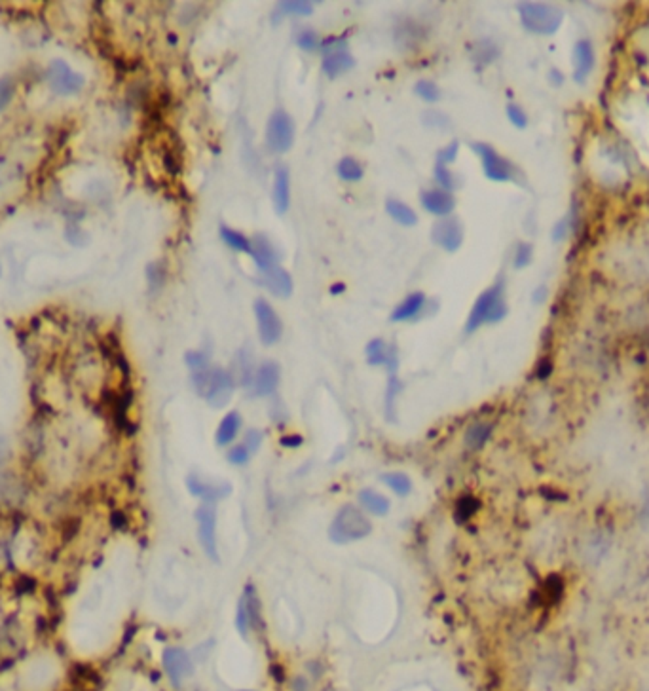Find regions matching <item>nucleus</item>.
Wrapping results in <instances>:
<instances>
[{
    "label": "nucleus",
    "instance_id": "1",
    "mask_svg": "<svg viewBox=\"0 0 649 691\" xmlns=\"http://www.w3.org/2000/svg\"><path fill=\"white\" fill-rule=\"evenodd\" d=\"M372 532V522L366 513L357 505H344L337 511L331 526H329V539L337 545L354 544L365 539Z\"/></svg>",
    "mask_w": 649,
    "mask_h": 691
},
{
    "label": "nucleus",
    "instance_id": "2",
    "mask_svg": "<svg viewBox=\"0 0 649 691\" xmlns=\"http://www.w3.org/2000/svg\"><path fill=\"white\" fill-rule=\"evenodd\" d=\"M192 384H194L196 391L215 408L228 405V401L234 395V390H236V380L232 376V372H228L226 369H215V366H207L200 372H192Z\"/></svg>",
    "mask_w": 649,
    "mask_h": 691
},
{
    "label": "nucleus",
    "instance_id": "3",
    "mask_svg": "<svg viewBox=\"0 0 649 691\" xmlns=\"http://www.w3.org/2000/svg\"><path fill=\"white\" fill-rule=\"evenodd\" d=\"M507 315V304H505V293H503V281H497L484 291L473 304L471 313L467 318L465 332L477 331L484 323H497Z\"/></svg>",
    "mask_w": 649,
    "mask_h": 691
},
{
    "label": "nucleus",
    "instance_id": "4",
    "mask_svg": "<svg viewBox=\"0 0 649 691\" xmlns=\"http://www.w3.org/2000/svg\"><path fill=\"white\" fill-rule=\"evenodd\" d=\"M46 82L53 94L60 97L78 95L86 86L82 72L72 69L65 60H53L46 69Z\"/></svg>",
    "mask_w": 649,
    "mask_h": 691
},
{
    "label": "nucleus",
    "instance_id": "5",
    "mask_svg": "<svg viewBox=\"0 0 649 691\" xmlns=\"http://www.w3.org/2000/svg\"><path fill=\"white\" fill-rule=\"evenodd\" d=\"M520 18L526 29L537 35H553L562 21V12L549 4H537V2H522L519 4Z\"/></svg>",
    "mask_w": 649,
    "mask_h": 691
},
{
    "label": "nucleus",
    "instance_id": "6",
    "mask_svg": "<svg viewBox=\"0 0 649 691\" xmlns=\"http://www.w3.org/2000/svg\"><path fill=\"white\" fill-rule=\"evenodd\" d=\"M295 142V122L283 108H278L266 125V147L272 152L283 154Z\"/></svg>",
    "mask_w": 649,
    "mask_h": 691
},
{
    "label": "nucleus",
    "instance_id": "7",
    "mask_svg": "<svg viewBox=\"0 0 649 691\" xmlns=\"http://www.w3.org/2000/svg\"><path fill=\"white\" fill-rule=\"evenodd\" d=\"M196 524H198V539L203 553L213 562H219V547H217V507L213 503H201L196 509Z\"/></svg>",
    "mask_w": 649,
    "mask_h": 691
},
{
    "label": "nucleus",
    "instance_id": "8",
    "mask_svg": "<svg viewBox=\"0 0 649 691\" xmlns=\"http://www.w3.org/2000/svg\"><path fill=\"white\" fill-rule=\"evenodd\" d=\"M323 50V71L327 77L337 78L348 72L355 65V60L348 50V44L337 36H331L321 44Z\"/></svg>",
    "mask_w": 649,
    "mask_h": 691
},
{
    "label": "nucleus",
    "instance_id": "9",
    "mask_svg": "<svg viewBox=\"0 0 649 691\" xmlns=\"http://www.w3.org/2000/svg\"><path fill=\"white\" fill-rule=\"evenodd\" d=\"M260 627V598L254 585H245L242 598L237 602L236 629L243 638H247L254 629Z\"/></svg>",
    "mask_w": 649,
    "mask_h": 691
},
{
    "label": "nucleus",
    "instance_id": "10",
    "mask_svg": "<svg viewBox=\"0 0 649 691\" xmlns=\"http://www.w3.org/2000/svg\"><path fill=\"white\" fill-rule=\"evenodd\" d=\"M471 148L478 154V156H480V159H482V167H484V173H486V177L492 179V181H497V183L517 181V167H514L509 159L500 156L490 145H484V142H473Z\"/></svg>",
    "mask_w": 649,
    "mask_h": 691
},
{
    "label": "nucleus",
    "instance_id": "11",
    "mask_svg": "<svg viewBox=\"0 0 649 691\" xmlns=\"http://www.w3.org/2000/svg\"><path fill=\"white\" fill-rule=\"evenodd\" d=\"M254 315H256V325H259L260 342L264 346H273L276 342H279V338L283 335V323L272 304L264 298H259L254 302Z\"/></svg>",
    "mask_w": 649,
    "mask_h": 691
},
{
    "label": "nucleus",
    "instance_id": "12",
    "mask_svg": "<svg viewBox=\"0 0 649 691\" xmlns=\"http://www.w3.org/2000/svg\"><path fill=\"white\" fill-rule=\"evenodd\" d=\"M186 488L194 498H200L203 503H213V505L230 496L232 492L230 483L201 477L198 473H190L186 477Z\"/></svg>",
    "mask_w": 649,
    "mask_h": 691
},
{
    "label": "nucleus",
    "instance_id": "13",
    "mask_svg": "<svg viewBox=\"0 0 649 691\" xmlns=\"http://www.w3.org/2000/svg\"><path fill=\"white\" fill-rule=\"evenodd\" d=\"M162 665H164L167 678H169V682L175 687H179L184 680L190 678L194 674L192 657L188 656V651L179 648V646H171V648L164 650V653H162Z\"/></svg>",
    "mask_w": 649,
    "mask_h": 691
},
{
    "label": "nucleus",
    "instance_id": "14",
    "mask_svg": "<svg viewBox=\"0 0 649 691\" xmlns=\"http://www.w3.org/2000/svg\"><path fill=\"white\" fill-rule=\"evenodd\" d=\"M431 237L444 251L454 253V251L460 249L461 242H463V226L456 217H444V219L435 223L433 230H431Z\"/></svg>",
    "mask_w": 649,
    "mask_h": 691
},
{
    "label": "nucleus",
    "instance_id": "15",
    "mask_svg": "<svg viewBox=\"0 0 649 691\" xmlns=\"http://www.w3.org/2000/svg\"><path fill=\"white\" fill-rule=\"evenodd\" d=\"M419 201L427 213L437 215V217H450L456 209V198L452 192H446L443 189L424 190L419 196Z\"/></svg>",
    "mask_w": 649,
    "mask_h": 691
},
{
    "label": "nucleus",
    "instance_id": "16",
    "mask_svg": "<svg viewBox=\"0 0 649 691\" xmlns=\"http://www.w3.org/2000/svg\"><path fill=\"white\" fill-rule=\"evenodd\" d=\"M279 378H281V371H279L278 363L273 361H264L262 365L256 369L253 378V393L256 397H268L276 393L279 386Z\"/></svg>",
    "mask_w": 649,
    "mask_h": 691
},
{
    "label": "nucleus",
    "instance_id": "17",
    "mask_svg": "<svg viewBox=\"0 0 649 691\" xmlns=\"http://www.w3.org/2000/svg\"><path fill=\"white\" fill-rule=\"evenodd\" d=\"M366 363L372 366H380L385 365L390 369L391 372H395L397 363H399V357H397V349L393 346L382 340V338H374L371 342L366 344Z\"/></svg>",
    "mask_w": 649,
    "mask_h": 691
},
{
    "label": "nucleus",
    "instance_id": "18",
    "mask_svg": "<svg viewBox=\"0 0 649 691\" xmlns=\"http://www.w3.org/2000/svg\"><path fill=\"white\" fill-rule=\"evenodd\" d=\"M251 243H253L251 257H253L254 264H256V268L260 270V274L268 272V270H272V268L279 266V254L268 237L262 236V234H256V236L251 240Z\"/></svg>",
    "mask_w": 649,
    "mask_h": 691
},
{
    "label": "nucleus",
    "instance_id": "19",
    "mask_svg": "<svg viewBox=\"0 0 649 691\" xmlns=\"http://www.w3.org/2000/svg\"><path fill=\"white\" fill-rule=\"evenodd\" d=\"M260 283L264 285L272 295L281 296V298H287L293 293V278H290V274L287 270H283L281 266H276V268L268 270V272H262Z\"/></svg>",
    "mask_w": 649,
    "mask_h": 691
},
{
    "label": "nucleus",
    "instance_id": "20",
    "mask_svg": "<svg viewBox=\"0 0 649 691\" xmlns=\"http://www.w3.org/2000/svg\"><path fill=\"white\" fill-rule=\"evenodd\" d=\"M273 206L278 213H287L290 206V175L285 166H278L273 172Z\"/></svg>",
    "mask_w": 649,
    "mask_h": 691
},
{
    "label": "nucleus",
    "instance_id": "21",
    "mask_svg": "<svg viewBox=\"0 0 649 691\" xmlns=\"http://www.w3.org/2000/svg\"><path fill=\"white\" fill-rule=\"evenodd\" d=\"M424 306H425L424 293H419V291L410 293V295H408L407 298H405V300H402L401 304L391 312V321H395V323H401V321H412V319H416L419 313H422Z\"/></svg>",
    "mask_w": 649,
    "mask_h": 691
},
{
    "label": "nucleus",
    "instance_id": "22",
    "mask_svg": "<svg viewBox=\"0 0 649 691\" xmlns=\"http://www.w3.org/2000/svg\"><path fill=\"white\" fill-rule=\"evenodd\" d=\"M359 507L372 517H385L390 513V500L380 492L365 488L359 492Z\"/></svg>",
    "mask_w": 649,
    "mask_h": 691
},
{
    "label": "nucleus",
    "instance_id": "23",
    "mask_svg": "<svg viewBox=\"0 0 649 691\" xmlns=\"http://www.w3.org/2000/svg\"><path fill=\"white\" fill-rule=\"evenodd\" d=\"M239 429H242V416L237 410H232L220 420L219 427H217V433H215V441L219 446H228L236 441V437L239 435Z\"/></svg>",
    "mask_w": 649,
    "mask_h": 691
},
{
    "label": "nucleus",
    "instance_id": "24",
    "mask_svg": "<svg viewBox=\"0 0 649 691\" xmlns=\"http://www.w3.org/2000/svg\"><path fill=\"white\" fill-rule=\"evenodd\" d=\"M594 65V52H592V44L589 40H579L575 44V72L573 78L577 82H585V78L589 77Z\"/></svg>",
    "mask_w": 649,
    "mask_h": 691
},
{
    "label": "nucleus",
    "instance_id": "25",
    "mask_svg": "<svg viewBox=\"0 0 649 691\" xmlns=\"http://www.w3.org/2000/svg\"><path fill=\"white\" fill-rule=\"evenodd\" d=\"M254 369H253V357L247 352H239L234 361V371H232V376L236 380L239 386H253V378H254Z\"/></svg>",
    "mask_w": 649,
    "mask_h": 691
},
{
    "label": "nucleus",
    "instance_id": "26",
    "mask_svg": "<svg viewBox=\"0 0 649 691\" xmlns=\"http://www.w3.org/2000/svg\"><path fill=\"white\" fill-rule=\"evenodd\" d=\"M385 209L390 213V217L395 223L402 226H414L418 223V217L414 213L412 207H408L407 203H402L399 200H388L385 201Z\"/></svg>",
    "mask_w": 649,
    "mask_h": 691
},
{
    "label": "nucleus",
    "instance_id": "27",
    "mask_svg": "<svg viewBox=\"0 0 649 691\" xmlns=\"http://www.w3.org/2000/svg\"><path fill=\"white\" fill-rule=\"evenodd\" d=\"M220 237L222 242L228 245L234 251H239V253H247L251 254L253 251V243L249 240L245 234H242L239 230H234V228H228V226H220Z\"/></svg>",
    "mask_w": 649,
    "mask_h": 691
},
{
    "label": "nucleus",
    "instance_id": "28",
    "mask_svg": "<svg viewBox=\"0 0 649 691\" xmlns=\"http://www.w3.org/2000/svg\"><path fill=\"white\" fill-rule=\"evenodd\" d=\"M382 481H384L385 485L390 486L391 490L395 492L397 496L405 498L412 492V481H410V477H408L407 473H401V471L385 473L384 477H382Z\"/></svg>",
    "mask_w": 649,
    "mask_h": 691
},
{
    "label": "nucleus",
    "instance_id": "29",
    "mask_svg": "<svg viewBox=\"0 0 649 691\" xmlns=\"http://www.w3.org/2000/svg\"><path fill=\"white\" fill-rule=\"evenodd\" d=\"M490 435H492V425L478 422V424H473L471 427L467 429L465 444L471 450H477L480 449L488 439H490Z\"/></svg>",
    "mask_w": 649,
    "mask_h": 691
},
{
    "label": "nucleus",
    "instance_id": "30",
    "mask_svg": "<svg viewBox=\"0 0 649 691\" xmlns=\"http://www.w3.org/2000/svg\"><path fill=\"white\" fill-rule=\"evenodd\" d=\"M337 172H338V177L342 179V181H348V183L361 181V179H363V175H365V169H363V166H361L357 159L349 158V156H346V158L340 159V164H338Z\"/></svg>",
    "mask_w": 649,
    "mask_h": 691
},
{
    "label": "nucleus",
    "instance_id": "31",
    "mask_svg": "<svg viewBox=\"0 0 649 691\" xmlns=\"http://www.w3.org/2000/svg\"><path fill=\"white\" fill-rule=\"evenodd\" d=\"M402 384L401 380H397L395 376H391L390 382H388V388H385V416L390 420L395 418V403L397 397L401 395Z\"/></svg>",
    "mask_w": 649,
    "mask_h": 691
},
{
    "label": "nucleus",
    "instance_id": "32",
    "mask_svg": "<svg viewBox=\"0 0 649 691\" xmlns=\"http://www.w3.org/2000/svg\"><path fill=\"white\" fill-rule=\"evenodd\" d=\"M296 44L304 50V52H317L321 50L323 40L319 38V35L313 29H302L296 35Z\"/></svg>",
    "mask_w": 649,
    "mask_h": 691
},
{
    "label": "nucleus",
    "instance_id": "33",
    "mask_svg": "<svg viewBox=\"0 0 649 691\" xmlns=\"http://www.w3.org/2000/svg\"><path fill=\"white\" fill-rule=\"evenodd\" d=\"M13 95H16V82H13V78H0V114L4 113V108L12 103Z\"/></svg>",
    "mask_w": 649,
    "mask_h": 691
},
{
    "label": "nucleus",
    "instance_id": "34",
    "mask_svg": "<svg viewBox=\"0 0 649 691\" xmlns=\"http://www.w3.org/2000/svg\"><path fill=\"white\" fill-rule=\"evenodd\" d=\"M414 89H416V94H418L424 101H427V103H435V101H439V97H441V89H439L437 84L431 82V80H419Z\"/></svg>",
    "mask_w": 649,
    "mask_h": 691
},
{
    "label": "nucleus",
    "instance_id": "35",
    "mask_svg": "<svg viewBox=\"0 0 649 691\" xmlns=\"http://www.w3.org/2000/svg\"><path fill=\"white\" fill-rule=\"evenodd\" d=\"M278 8L283 13H295V16H310L313 12V8L310 2H302V0H287V2H279Z\"/></svg>",
    "mask_w": 649,
    "mask_h": 691
},
{
    "label": "nucleus",
    "instance_id": "36",
    "mask_svg": "<svg viewBox=\"0 0 649 691\" xmlns=\"http://www.w3.org/2000/svg\"><path fill=\"white\" fill-rule=\"evenodd\" d=\"M251 456H253V452H251L245 444L237 443L228 450L226 458H228V461H230L232 466H245V464L251 460Z\"/></svg>",
    "mask_w": 649,
    "mask_h": 691
},
{
    "label": "nucleus",
    "instance_id": "37",
    "mask_svg": "<svg viewBox=\"0 0 649 691\" xmlns=\"http://www.w3.org/2000/svg\"><path fill=\"white\" fill-rule=\"evenodd\" d=\"M184 361H186V365H188V369L192 372H200L203 369H207V366H211L209 365V355L205 352H200V349L188 352V354L184 355Z\"/></svg>",
    "mask_w": 649,
    "mask_h": 691
},
{
    "label": "nucleus",
    "instance_id": "38",
    "mask_svg": "<svg viewBox=\"0 0 649 691\" xmlns=\"http://www.w3.org/2000/svg\"><path fill=\"white\" fill-rule=\"evenodd\" d=\"M435 179L437 183L441 184V189L446 190V192H452V190L458 186V181H456V175L450 172L446 166H435Z\"/></svg>",
    "mask_w": 649,
    "mask_h": 691
},
{
    "label": "nucleus",
    "instance_id": "39",
    "mask_svg": "<svg viewBox=\"0 0 649 691\" xmlns=\"http://www.w3.org/2000/svg\"><path fill=\"white\" fill-rule=\"evenodd\" d=\"M458 150H460V142L458 141H452L450 145H446V148H443V150L437 154L439 166L448 167V164H452V162L456 159V156H458Z\"/></svg>",
    "mask_w": 649,
    "mask_h": 691
},
{
    "label": "nucleus",
    "instance_id": "40",
    "mask_svg": "<svg viewBox=\"0 0 649 691\" xmlns=\"http://www.w3.org/2000/svg\"><path fill=\"white\" fill-rule=\"evenodd\" d=\"M507 116L509 120H511V124H513L514 128H519V130H524L526 125H528V116H526V113L519 105H509Z\"/></svg>",
    "mask_w": 649,
    "mask_h": 691
},
{
    "label": "nucleus",
    "instance_id": "41",
    "mask_svg": "<svg viewBox=\"0 0 649 691\" xmlns=\"http://www.w3.org/2000/svg\"><path fill=\"white\" fill-rule=\"evenodd\" d=\"M530 260H531V245L530 243H520L519 247H517V251H514L513 264L517 266V268H524V266L530 264Z\"/></svg>",
    "mask_w": 649,
    "mask_h": 691
},
{
    "label": "nucleus",
    "instance_id": "42",
    "mask_svg": "<svg viewBox=\"0 0 649 691\" xmlns=\"http://www.w3.org/2000/svg\"><path fill=\"white\" fill-rule=\"evenodd\" d=\"M147 276H148V281H150V287L156 289V287H159V285L164 283L166 272H164V268H162L159 264H150L147 268Z\"/></svg>",
    "mask_w": 649,
    "mask_h": 691
},
{
    "label": "nucleus",
    "instance_id": "43",
    "mask_svg": "<svg viewBox=\"0 0 649 691\" xmlns=\"http://www.w3.org/2000/svg\"><path fill=\"white\" fill-rule=\"evenodd\" d=\"M242 443L254 454V452L260 449V444H262V433H260L259 429H249V432L245 433V437H243Z\"/></svg>",
    "mask_w": 649,
    "mask_h": 691
},
{
    "label": "nucleus",
    "instance_id": "44",
    "mask_svg": "<svg viewBox=\"0 0 649 691\" xmlns=\"http://www.w3.org/2000/svg\"><path fill=\"white\" fill-rule=\"evenodd\" d=\"M424 122H425V125H429V128H435V130H443V128H446V125H448V118H446V116H444V114H441V113H425Z\"/></svg>",
    "mask_w": 649,
    "mask_h": 691
},
{
    "label": "nucleus",
    "instance_id": "45",
    "mask_svg": "<svg viewBox=\"0 0 649 691\" xmlns=\"http://www.w3.org/2000/svg\"><path fill=\"white\" fill-rule=\"evenodd\" d=\"M8 456H10V446H8V441L2 437V435H0V467L6 464Z\"/></svg>",
    "mask_w": 649,
    "mask_h": 691
},
{
    "label": "nucleus",
    "instance_id": "46",
    "mask_svg": "<svg viewBox=\"0 0 649 691\" xmlns=\"http://www.w3.org/2000/svg\"><path fill=\"white\" fill-rule=\"evenodd\" d=\"M281 444H283V446H300V444H302V437H298V435H290V437H283V439H281Z\"/></svg>",
    "mask_w": 649,
    "mask_h": 691
},
{
    "label": "nucleus",
    "instance_id": "47",
    "mask_svg": "<svg viewBox=\"0 0 649 691\" xmlns=\"http://www.w3.org/2000/svg\"><path fill=\"white\" fill-rule=\"evenodd\" d=\"M293 691H310V685H307L306 678H296L293 682Z\"/></svg>",
    "mask_w": 649,
    "mask_h": 691
},
{
    "label": "nucleus",
    "instance_id": "48",
    "mask_svg": "<svg viewBox=\"0 0 649 691\" xmlns=\"http://www.w3.org/2000/svg\"><path fill=\"white\" fill-rule=\"evenodd\" d=\"M551 80H553L555 86H560V84L564 82V77H562L560 72L556 71V69H553V71H551Z\"/></svg>",
    "mask_w": 649,
    "mask_h": 691
},
{
    "label": "nucleus",
    "instance_id": "49",
    "mask_svg": "<svg viewBox=\"0 0 649 691\" xmlns=\"http://www.w3.org/2000/svg\"><path fill=\"white\" fill-rule=\"evenodd\" d=\"M344 289H346V287H344V283H337V285H332L331 287V293L332 295H337V293H342Z\"/></svg>",
    "mask_w": 649,
    "mask_h": 691
},
{
    "label": "nucleus",
    "instance_id": "50",
    "mask_svg": "<svg viewBox=\"0 0 649 691\" xmlns=\"http://www.w3.org/2000/svg\"><path fill=\"white\" fill-rule=\"evenodd\" d=\"M0 274H2V268H0Z\"/></svg>",
    "mask_w": 649,
    "mask_h": 691
}]
</instances>
